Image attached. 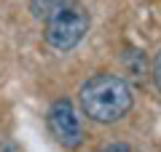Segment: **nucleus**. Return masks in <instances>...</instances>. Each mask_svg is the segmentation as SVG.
I'll return each instance as SVG.
<instances>
[{"instance_id": "obj_1", "label": "nucleus", "mask_w": 161, "mask_h": 152, "mask_svg": "<svg viewBox=\"0 0 161 152\" xmlns=\"http://www.w3.org/2000/svg\"><path fill=\"white\" fill-rule=\"evenodd\" d=\"M78 101L94 123H118L134 107V91L118 75H94L78 91Z\"/></svg>"}, {"instance_id": "obj_2", "label": "nucleus", "mask_w": 161, "mask_h": 152, "mask_svg": "<svg viewBox=\"0 0 161 152\" xmlns=\"http://www.w3.org/2000/svg\"><path fill=\"white\" fill-rule=\"evenodd\" d=\"M89 11L80 6H70L64 11L54 13L51 19H46V29H43V38L51 45L54 51L64 53V51H73L75 45L83 40V35L89 32Z\"/></svg>"}, {"instance_id": "obj_3", "label": "nucleus", "mask_w": 161, "mask_h": 152, "mask_svg": "<svg viewBox=\"0 0 161 152\" xmlns=\"http://www.w3.org/2000/svg\"><path fill=\"white\" fill-rule=\"evenodd\" d=\"M46 125H48V131H51V136L64 147V149H75V147H80V141H83L80 118H78V112H75L73 101H67V99H59V101L51 104V109H48V115H46Z\"/></svg>"}, {"instance_id": "obj_4", "label": "nucleus", "mask_w": 161, "mask_h": 152, "mask_svg": "<svg viewBox=\"0 0 161 152\" xmlns=\"http://www.w3.org/2000/svg\"><path fill=\"white\" fill-rule=\"evenodd\" d=\"M75 6V0H30V11H32L35 19H51L54 13L64 11V8Z\"/></svg>"}, {"instance_id": "obj_5", "label": "nucleus", "mask_w": 161, "mask_h": 152, "mask_svg": "<svg viewBox=\"0 0 161 152\" xmlns=\"http://www.w3.org/2000/svg\"><path fill=\"white\" fill-rule=\"evenodd\" d=\"M153 83H156V88L161 91V51H158V56H156V62H153Z\"/></svg>"}, {"instance_id": "obj_6", "label": "nucleus", "mask_w": 161, "mask_h": 152, "mask_svg": "<svg viewBox=\"0 0 161 152\" xmlns=\"http://www.w3.org/2000/svg\"><path fill=\"white\" fill-rule=\"evenodd\" d=\"M0 152H19L11 139H0Z\"/></svg>"}, {"instance_id": "obj_7", "label": "nucleus", "mask_w": 161, "mask_h": 152, "mask_svg": "<svg viewBox=\"0 0 161 152\" xmlns=\"http://www.w3.org/2000/svg\"><path fill=\"white\" fill-rule=\"evenodd\" d=\"M102 152H129V147L126 144H108Z\"/></svg>"}]
</instances>
